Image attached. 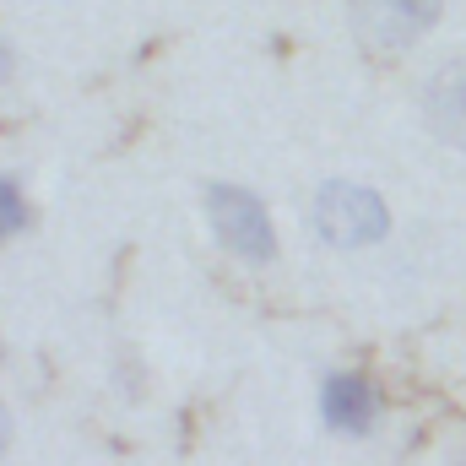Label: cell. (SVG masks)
Returning a JSON list of instances; mask_svg holds the SVG:
<instances>
[{"label": "cell", "mask_w": 466, "mask_h": 466, "mask_svg": "<svg viewBox=\"0 0 466 466\" xmlns=\"http://www.w3.org/2000/svg\"><path fill=\"white\" fill-rule=\"evenodd\" d=\"M315 228H320V238H331L342 249H358V244H374L390 228V212L369 185H342L337 179L315 196Z\"/></svg>", "instance_id": "6da1fadb"}, {"label": "cell", "mask_w": 466, "mask_h": 466, "mask_svg": "<svg viewBox=\"0 0 466 466\" xmlns=\"http://www.w3.org/2000/svg\"><path fill=\"white\" fill-rule=\"evenodd\" d=\"M440 0H352V33L374 55H401L434 22Z\"/></svg>", "instance_id": "7a4b0ae2"}, {"label": "cell", "mask_w": 466, "mask_h": 466, "mask_svg": "<svg viewBox=\"0 0 466 466\" xmlns=\"http://www.w3.org/2000/svg\"><path fill=\"white\" fill-rule=\"evenodd\" d=\"M212 228L223 233V244H228L233 255H244V260H271V249H277L271 223H266V207L249 190H233V185L212 190Z\"/></svg>", "instance_id": "3957f363"}, {"label": "cell", "mask_w": 466, "mask_h": 466, "mask_svg": "<svg viewBox=\"0 0 466 466\" xmlns=\"http://www.w3.org/2000/svg\"><path fill=\"white\" fill-rule=\"evenodd\" d=\"M320 407H326V423L342 429V434H369L374 418H380V396H374V385L358 380V374H331Z\"/></svg>", "instance_id": "277c9868"}, {"label": "cell", "mask_w": 466, "mask_h": 466, "mask_svg": "<svg viewBox=\"0 0 466 466\" xmlns=\"http://www.w3.org/2000/svg\"><path fill=\"white\" fill-rule=\"evenodd\" d=\"M429 119L445 141L466 147V60L445 66L434 82H429Z\"/></svg>", "instance_id": "5b68a950"}, {"label": "cell", "mask_w": 466, "mask_h": 466, "mask_svg": "<svg viewBox=\"0 0 466 466\" xmlns=\"http://www.w3.org/2000/svg\"><path fill=\"white\" fill-rule=\"evenodd\" d=\"M22 218H27V207H22V190H16L11 179H0V238H11V233L22 228Z\"/></svg>", "instance_id": "8992f818"}, {"label": "cell", "mask_w": 466, "mask_h": 466, "mask_svg": "<svg viewBox=\"0 0 466 466\" xmlns=\"http://www.w3.org/2000/svg\"><path fill=\"white\" fill-rule=\"evenodd\" d=\"M5 71H11V55H5V44H0V82H5Z\"/></svg>", "instance_id": "52a82bcc"}, {"label": "cell", "mask_w": 466, "mask_h": 466, "mask_svg": "<svg viewBox=\"0 0 466 466\" xmlns=\"http://www.w3.org/2000/svg\"><path fill=\"white\" fill-rule=\"evenodd\" d=\"M0 445H5V412H0Z\"/></svg>", "instance_id": "ba28073f"}]
</instances>
